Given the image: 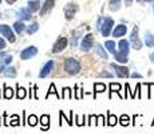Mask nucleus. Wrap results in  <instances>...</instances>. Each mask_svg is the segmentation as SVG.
Returning <instances> with one entry per match:
<instances>
[{"mask_svg":"<svg viewBox=\"0 0 154 134\" xmlns=\"http://www.w3.org/2000/svg\"><path fill=\"white\" fill-rule=\"evenodd\" d=\"M114 27V20L111 17H99L98 23H97V30L100 31V34L105 38H107L111 34V30Z\"/></svg>","mask_w":154,"mask_h":134,"instance_id":"obj_1","label":"nucleus"},{"mask_svg":"<svg viewBox=\"0 0 154 134\" xmlns=\"http://www.w3.org/2000/svg\"><path fill=\"white\" fill-rule=\"evenodd\" d=\"M81 68H82L81 63L74 58H69L64 62V70H66V73L70 74V75H76V74H79Z\"/></svg>","mask_w":154,"mask_h":134,"instance_id":"obj_2","label":"nucleus"},{"mask_svg":"<svg viewBox=\"0 0 154 134\" xmlns=\"http://www.w3.org/2000/svg\"><path fill=\"white\" fill-rule=\"evenodd\" d=\"M130 44L134 50H141L142 48V42L138 38V27L135 26L134 30H133L131 35H130Z\"/></svg>","mask_w":154,"mask_h":134,"instance_id":"obj_3","label":"nucleus"},{"mask_svg":"<svg viewBox=\"0 0 154 134\" xmlns=\"http://www.w3.org/2000/svg\"><path fill=\"white\" fill-rule=\"evenodd\" d=\"M93 46H94V35L93 34H87L86 36L82 38V42H81L82 51H88L90 48H93Z\"/></svg>","mask_w":154,"mask_h":134,"instance_id":"obj_4","label":"nucleus"},{"mask_svg":"<svg viewBox=\"0 0 154 134\" xmlns=\"http://www.w3.org/2000/svg\"><path fill=\"white\" fill-rule=\"evenodd\" d=\"M0 34L4 38H7L8 42H11V43H14V42L16 40L14 31L11 30V27H8L7 24H0Z\"/></svg>","mask_w":154,"mask_h":134,"instance_id":"obj_5","label":"nucleus"},{"mask_svg":"<svg viewBox=\"0 0 154 134\" xmlns=\"http://www.w3.org/2000/svg\"><path fill=\"white\" fill-rule=\"evenodd\" d=\"M66 47H67V38L60 36V38H58V40H56V42H55V44L52 46L51 52H52V54H58V52L63 51V50L66 48Z\"/></svg>","mask_w":154,"mask_h":134,"instance_id":"obj_6","label":"nucleus"},{"mask_svg":"<svg viewBox=\"0 0 154 134\" xmlns=\"http://www.w3.org/2000/svg\"><path fill=\"white\" fill-rule=\"evenodd\" d=\"M38 54V48L35 46H29L27 48H24L22 52H20V58L23 61H27V59H31L32 56H35Z\"/></svg>","mask_w":154,"mask_h":134,"instance_id":"obj_7","label":"nucleus"},{"mask_svg":"<svg viewBox=\"0 0 154 134\" xmlns=\"http://www.w3.org/2000/svg\"><path fill=\"white\" fill-rule=\"evenodd\" d=\"M78 11V5L75 3H69V4L64 7V16H66L67 20H71L74 17V15Z\"/></svg>","mask_w":154,"mask_h":134,"instance_id":"obj_8","label":"nucleus"},{"mask_svg":"<svg viewBox=\"0 0 154 134\" xmlns=\"http://www.w3.org/2000/svg\"><path fill=\"white\" fill-rule=\"evenodd\" d=\"M111 68H114L117 76H119V78H127V76L130 75L129 68L125 66H118V64H115V63H111Z\"/></svg>","mask_w":154,"mask_h":134,"instance_id":"obj_9","label":"nucleus"},{"mask_svg":"<svg viewBox=\"0 0 154 134\" xmlns=\"http://www.w3.org/2000/svg\"><path fill=\"white\" fill-rule=\"evenodd\" d=\"M54 61H48L46 64L43 66V68L40 70V73H39V78H46L47 75H48L50 73H51V70L54 68Z\"/></svg>","mask_w":154,"mask_h":134,"instance_id":"obj_10","label":"nucleus"},{"mask_svg":"<svg viewBox=\"0 0 154 134\" xmlns=\"http://www.w3.org/2000/svg\"><path fill=\"white\" fill-rule=\"evenodd\" d=\"M54 4H55V0H46L44 4L42 5V8H40V15H42V16L47 15L52 8H54Z\"/></svg>","mask_w":154,"mask_h":134,"instance_id":"obj_11","label":"nucleus"},{"mask_svg":"<svg viewBox=\"0 0 154 134\" xmlns=\"http://www.w3.org/2000/svg\"><path fill=\"white\" fill-rule=\"evenodd\" d=\"M118 51L121 54H123V55H129V51H130V42H127L125 39L119 40V43H118Z\"/></svg>","mask_w":154,"mask_h":134,"instance_id":"obj_12","label":"nucleus"},{"mask_svg":"<svg viewBox=\"0 0 154 134\" xmlns=\"http://www.w3.org/2000/svg\"><path fill=\"white\" fill-rule=\"evenodd\" d=\"M126 32H127V27L125 24H118L114 28V31H112V36L121 38V36H123V35H126Z\"/></svg>","mask_w":154,"mask_h":134,"instance_id":"obj_13","label":"nucleus"},{"mask_svg":"<svg viewBox=\"0 0 154 134\" xmlns=\"http://www.w3.org/2000/svg\"><path fill=\"white\" fill-rule=\"evenodd\" d=\"M19 19L20 20H29L32 17V15H31V11L28 10V8H20L19 10Z\"/></svg>","mask_w":154,"mask_h":134,"instance_id":"obj_14","label":"nucleus"},{"mask_svg":"<svg viewBox=\"0 0 154 134\" xmlns=\"http://www.w3.org/2000/svg\"><path fill=\"white\" fill-rule=\"evenodd\" d=\"M40 125H42V130H48L50 129V115L48 114H43L40 117Z\"/></svg>","mask_w":154,"mask_h":134,"instance_id":"obj_15","label":"nucleus"},{"mask_svg":"<svg viewBox=\"0 0 154 134\" xmlns=\"http://www.w3.org/2000/svg\"><path fill=\"white\" fill-rule=\"evenodd\" d=\"M28 10L31 11V12H36V11H39L40 8H42V4H40V2H38V0H34V2H29L28 3Z\"/></svg>","mask_w":154,"mask_h":134,"instance_id":"obj_16","label":"nucleus"},{"mask_svg":"<svg viewBox=\"0 0 154 134\" xmlns=\"http://www.w3.org/2000/svg\"><path fill=\"white\" fill-rule=\"evenodd\" d=\"M145 44H146L147 47H154V35L152 34V32L147 31L146 34H145Z\"/></svg>","mask_w":154,"mask_h":134,"instance_id":"obj_17","label":"nucleus"},{"mask_svg":"<svg viewBox=\"0 0 154 134\" xmlns=\"http://www.w3.org/2000/svg\"><path fill=\"white\" fill-rule=\"evenodd\" d=\"M112 55H114V59L118 62V63H127V62H129V59H127V55H123V54H121L119 51L114 52Z\"/></svg>","mask_w":154,"mask_h":134,"instance_id":"obj_18","label":"nucleus"},{"mask_svg":"<svg viewBox=\"0 0 154 134\" xmlns=\"http://www.w3.org/2000/svg\"><path fill=\"white\" fill-rule=\"evenodd\" d=\"M26 97H27V90H26L24 87L17 85L16 86V98L17 99H24Z\"/></svg>","mask_w":154,"mask_h":134,"instance_id":"obj_19","label":"nucleus"},{"mask_svg":"<svg viewBox=\"0 0 154 134\" xmlns=\"http://www.w3.org/2000/svg\"><path fill=\"white\" fill-rule=\"evenodd\" d=\"M94 50H95V52L98 54V55H99L102 59H107V58H109L107 52L105 51V48H103L100 44H95V48H94Z\"/></svg>","mask_w":154,"mask_h":134,"instance_id":"obj_20","label":"nucleus"},{"mask_svg":"<svg viewBox=\"0 0 154 134\" xmlns=\"http://www.w3.org/2000/svg\"><path fill=\"white\" fill-rule=\"evenodd\" d=\"M4 74L5 76H8V78H15L16 76V68L15 67H5V70H4Z\"/></svg>","mask_w":154,"mask_h":134,"instance_id":"obj_21","label":"nucleus"},{"mask_svg":"<svg viewBox=\"0 0 154 134\" xmlns=\"http://www.w3.org/2000/svg\"><path fill=\"white\" fill-rule=\"evenodd\" d=\"M3 89H4V93H3V97L5 98V99H11V98L14 97V90L11 87H8L7 85L3 86Z\"/></svg>","mask_w":154,"mask_h":134,"instance_id":"obj_22","label":"nucleus"},{"mask_svg":"<svg viewBox=\"0 0 154 134\" xmlns=\"http://www.w3.org/2000/svg\"><path fill=\"white\" fill-rule=\"evenodd\" d=\"M105 48L109 52H111V54H114V52H117V50H115V42L114 40H107L105 43Z\"/></svg>","mask_w":154,"mask_h":134,"instance_id":"obj_23","label":"nucleus"},{"mask_svg":"<svg viewBox=\"0 0 154 134\" xmlns=\"http://www.w3.org/2000/svg\"><path fill=\"white\" fill-rule=\"evenodd\" d=\"M117 123H118L117 115L111 114V113H107V125H109V126H115Z\"/></svg>","mask_w":154,"mask_h":134,"instance_id":"obj_24","label":"nucleus"},{"mask_svg":"<svg viewBox=\"0 0 154 134\" xmlns=\"http://www.w3.org/2000/svg\"><path fill=\"white\" fill-rule=\"evenodd\" d=\"M24 30H26V26H24V23L23 22H16L14 24V31L16 32V34H22Z\"/></svg>","mask_w":154,"mask_h":134,"instance_id":"obj_25","label":"nucleus"},{"mask_svg":"<svg viewBox=\"0 0 154 134\" xmlns=\"http://www.w3.org/2000/svg\"><path fill=\"white\" fill-rule=\"evenodd\" d=\"M109 8H110L111 11H118L121 8V0H110Z\"/></svg>","mask_w":154,"mask_h":134,"instance_id":"obj_26","label":"nucleus"},{"mask_svg":"<svg viewBox=\"0 0 154 134\" xmlns=\"http://www.w3.org/2000/svg\"><path fill=\"white\" fill-rule=\"evenodd\" d=\"M39 30V24H38L36 22L35 23H32V24H29L27 28H26V31H27V34L28 35H32V34H35V32Z\"/></svg>","mask_w":154,"mask_h":134,"instance_id":"obj_27","label":"nucleus"},{"mask_svg":"<svg viewBox=\"0 0 154 134\" xmlns=\"http://www.w3.org/2000/svg\"><path fill=\"white\" fill-rule=\"evenodd\" d=\"M59 117H60V120H66L67 123H69L70 126H72V110L70 111V117H69V118H67L66 114H64V113L60 110V111H59Z\"/></svg>","mask_w":154,"mask_h":134,"instance_id":"obj_28","label":"nucleus"},{"mask_svg":"<svg viewBox=\"0 0 154 134\" xmlns=\"http://www.w3.org/2000/svg\"><path fill=\"white\" fill-rule=\"evenodd\" d=\"M51 94H54V95H56V98H58V99H60L62 98V95H59L58 94V91H56V89H55V85L54 83H51V85H50V89H48V93H47V95H46V98H48L50 95Z\"/></svg>","mask_w":154,"mask_h":134,"instance_id":"obj_29","label":"nucleus"},{"mask_svg":"<svg viewBox=\"0 0 154 134\" xmlns=\"http://www.w3.org/2000/svg\"><path fill=\"white\" fill-rule=\"evenodd\" d=\"M121 91V85L119 83H110V97L112 95V93L119 94Z\"/></svg>","mask_w":154,"mask_h":134,"instance_id":"obj_30","label":"nucleus"},{"mask_svg":"<svg viewBox=\"0 0 154 134\" xmlns=\"http://www.w3.org/2000/svg\"><path fill=\"white\" fill-rule=\"evenodd\" d=\"M38 117L35 114H31L29 117L27 118V125H29V126H36L38 125Z\"/></svg>","mask_w":154,"mask_h":134,"instance_id":"obj_31","label":"nucleus"},{"mask_svg":"<svg viewBox=\"0 0 154 134\" xmlns=\"http://www.w3.org/2000/svg\"><path fill=\"white\" fill-rule=\"evenodd\" d=\"M119 123L122 125V126H129L130 125V117L127 114H122L119 118Z\"/></svg>","mask_w":154,"mask_h":134,"instance_id":"obj_32","label":"nucleus"},{"mask_svg":"<svg viewBox=\"0 0 154 134\" xmlns=\"http://www.w3.org/2000/svg\"><path fill=\"white\" fill-rule=\"evenodd\" d=\"M106 90V85H103V83H94V91L97 93H103V91Z\"/></svg>","mask_w":154,"mask_h":134,"instance_id":"obj_33","label":"nucleus"},{"mask_svg":"<svg viewBox=\"0 0 154 134\" xmlns=\"http://www.w3.org/2000/svg\"><path fill=\"white\" fill-rule=\"evenodd\" d=\"M62 98H66V99H71V98H72V93H71V89L70 87H64L63 89Z\"/></svg>","mask_w":154,"mask_h":134,"instance_id":"obj_34","label":"nucleus"},{"mask_svg":"<svg viewBox=\"0 0 154 134\" xmlns=\"http://www.w3.org/2000/svg\"><path fill=\"white\" fill-rule=\"evenodd\" d=\"M85 115L82 117V115H75V125H78V126H83V125H87L85 123Z\"/></svg>","mask_w":154,"mask_h":134,"instance_id":"obj_35","label":"nucleus"},{"mask_svg":"<svg viewBox=\"0 0 154 134\" xmlns=\"http://www.w3.org/2000/svg\"><path fill=\"white\" fill-rule=\"evenodd\" d=\"M19 122H20L19 115L14 114V115H12V121L10 122V125H11V126H19Z\"/></svg>","mask_w":154,"mask_h":134,"instance_id":"obj_36","label":"nucleus"},{"mask_svg":"<svg viewBox=\"0 0 154 134\" xmlns=\"http://www.w3.org/2000/svg\"><path fill=\"white\" fill-rule=\"evenodd\" d=\"M82 89H78V86H75V98L76 99H81L82 97H83V93H82Z\"/></svg>","mask_w":154,"mask_h":134,"instance_id":"obj_37","label":"nucleus"},{"mask_svg":"<svg viewBox=\"0 0 154 134\" xmlns=\"http://www.w3.org/2000/svg\"><path fill=\"white\" fill-rule=\"evenodd\" d=\"M97 117L98 115H90L87 121V125H97Z\"/></svg>","mask_w":154,"mask_h":134,"instance_id":"obj_38","label":"nucleus"},{"mask_svg":"<svg viewBox=\"0 0 154 134\" xmlns=\"http://www.w3.org/2000/svg\"><path fill=\"white\" fill-rule=\"evenodd\" d=\"M12 59H14V58H12V55H5L2 63H4V64H10L11 62H12Z\"/></svg>","mask_w":154,"mask_h":134,"instance_id":"obj_39","label":"nucleus"},{"mask_svg":"<svg viewBox=\"0 0 154 134\" xmlns=\"http://www.w3.org/2000/svg\"><path fill=\"white\" fill-rule=\"evenodd\" d=\"M97 125H105V115L103 114H99L97 117Z\"/></svg>","mask_w":154,"mask_h":134,"instance_id":"obj_40","label":"nucleus"},{"mask_svg":"<svg viewBox=\"0 0 154 134\" xmlns=\"http://www.w3.org/2000/svg\"><path fill=\"white\" fill-rule=\"evenodd\" d=\"M100 76H107V78H111L112 74L109 73V71H102V73H100Z\"/></svg>","mask_w":154,"mask_h":134,"instance_id":"obj_41","label":"nucleus"},{"mask_svg":"<svg viewBox=\"0 0 154 134\" xmlns=\"http://www.w3.org/2000/svg\"><path fill=\"white\" fill-rule=\"evenodd\" d=\"M4 48H5V42H4L3 38H0V51H2V50H4Z\"/></svg>","mask_w":154,"mask_h":134,"instance_id":"obj_42","label":"nucleus"},{"mask_svg":"<svg viewBox=\"0 0 154 134\" xmlns=\"http://www.w3.org/2000/svg\"><path fill=\"white\" fill-rule=\"evenodd\" d=\"M5 64L4 63H2V64H0V74H2V73H4V70H5Z\"/></svg>","mask_w":154,"mask_h":134,"instance_id":"obj_43","label":"nucleus"},{"mask_svg":"<svg viewBox=\"0 0 154 134\" xmlns=\"http://www.w3.org/2000/svg\"><path fill=\"white\" fill-rule=\"evenodd\" d=\"M131 76H133V78H142V75H141V74H137V73L131 74Z\"/></svg>","mask_w":154,"mask_h":134,"instance_id":"obj_44","label":"nucleus"},{"mask_svg":"<svg viewBox=\"0 0 154 134\" xmlns=\"http://www.w3.org/2000/svg\"><path fill=\"white\" fill-rule=\"evenodd\" d=\"M131 3H133V0H125V4L129 7V5H131Z\"/></svg>","mask_w":154,"mask_h":134,"instance_id":"obj_45","label":"nucleus"},{"mask_svg":"<svg viewBox=\"0 0 154 134\" xmlns=\"http://www.w3.org/2000/svg\"><path fill=\"white\" fill-rule=\"evenodd\" d=\"M5 2H7V3H8V4H14V3H15V2H16V0H5Z\"/></svg>","mask_w":154,"mask_h":134,"instance_id":"obj_46","label":"nucleus"},{"mask_svg":"<svg viewBox=\"0 0 154 134\" xmlns=\"http://www.w3.org/2000/svg\"><path fill=\"white\" fill-rule=\"evenodd\" d=\"M138 2H142V3H150V2H153V0H138Z\"/></svg>","mask_w":154,"mask_h":134,"instance_id":"obj_47","label":"nucleus"},{"mask_svg":"<svg viewBox=\"0 0 154 134\" xmlns=\"http://www.w3.org/2000/svg\"><path fill=\"white\" fill-rule=\"evenodd\" d=\"M150 61H152V62H153V63H154V52L152 54V55H150Z\"/></svg>","mask_w":154,"mask_h":134,"instance_id":"obj_48","label":"nucleus"},{"mask_svg":"<svg viewBox=\"0 0 154 134\" xmlns=\"http://www.w3.org/2000/svg\"><path fill=\"white\" fill-rule=\"evenodd\" d=\"M5 55H7V54H5V52H0V58H4Z\"/></svg>","mask_w":154,"mask_h":134,"instance_id":"obj_49","label":"nucleus"},{"mask_svg":"<svg viewBox=\"0 0 154 134\" xmlns=\"http://www.w3.org/2000/svg\"><path fill=\"white\" fill-rule=\"evenodd\" d=\"M152 125H154V120H153V123H152Z\"/></svg>","mask_w":154,"mask_h":134,"instance_id":"obj_50","label":"nucleus"},{"mask_svg":"<svg viewBox=\"0 0 154 134\" xmlns=\"http://www.w3.org/2000/svg\"><path fill=\"white\" fill-rule=\"evenodd\" d=\"M153 11H154V5H153Z\"/></svg>","mask_w":154,"mask_h":134,"instance_id":"obj_51","label":"nucleus"},{"mask_svg":"<svg viewBox=\"0 0 154 134\" xmlns=\"http://www.w3.org/2000/svg\"><path fill=\"white\" fill-rule=\"evenodd\" d=\"M0 125H2V122H0Z\"/></svg>","mask_w":154,"mask_h":134,"instance_id":"obj_52","label":"nucleus"},{"mask_svg":"<svg viewBox=\"0 0 154 134\" xmlns=\"http://www.w3.org/2000/svg\"><path fill=\"white\" fill-rule=\"evenodd\" d=\"M0 3H2V0H0Z\"/></svg>","mask_w":154,"mask_h":134,"instance_id":"obj_53","label":"nucleus"},{"mask_svg":"<svg viewBox=\"0 0 154 134\" xmlns=\"http://www.w3.org/2000/svg\"><path fill=\"white\" fill-rule=\"evenodd\" d=\"M0 17H2V16H0Z\"/></svg>","mask_w":154,"mask_h":134,"instance_id":"obj_54","label":"nucleus"}]
</instances>
